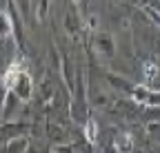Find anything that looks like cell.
<instances>
[{
  "label": "cell",
  "instance_id": "obj_1",
  "mask_svg": "<svg viewBox=\"0 0 160 153\" xmlns=\"http://www.w3.org/2000/svg\"><path fill=\"white\" fill-rule=\"evenodd\" d=\"M22 65L20 62H13L9 69H7V73H5V78H2V84H5V89L7 91H11V89H16V84H18V80L22 78Z\"/></svg>",
  "mask_w": 160,
  "mask_h": 153
},
{
  "label": "cell",
  "instance_id": "obj_2",
  "mask_svg": "<svg viewBox=\"0 0 160 153\" xmlns=\"http://www.w3.org/2000/svg\"><path fill=\"white\" fill-rule=\"evenodd\" d=\"M11 33V20L5 11H0V38H5Z\"/></svg>",
  "mask_w": 160,
  "mask_h": 153
},
{
  "label": "cell",
  "instance_id": "obj_3",
  "mask_svg": "<svg viewBox=\"0 0 160 153\" xmlns=\"http://www.w3.org/2000/svg\"><path fill=\"white\" fill-rule=\"evenodd\" d=\"M116 146L122 151V153H129V149H131V136H127V133H125V136H120L116 140Z\"/></svg>",
  "mask_w": 160,
  "mask_h": 153
},
{
  "label": "cell",
  "instance_id": "obj_4",
  "mask_svg": "<svg viewBox=\"0 0 160 153\" xmlns=\"http://www.w3.org/2000/svg\"><path fill=\"white\" fill-rule=\"evenodd\" d=\"M87 140H89V142L96 140V122H93V120L87 122Z\"/></svg>",
  "mask_w": 160,
  "mask_h": 153
}]
</instances>
